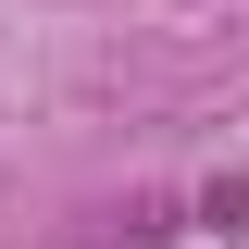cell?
<instances>
[{
	"label": "cell",
	"mask_w": 249,
	"mask_h": 249,
	"mask_svg": "<svg viewBox=\"0 0 249 249\" xmlns=\"http://www.w3.org/2000/svg\"><path fill=\"white\" fill-rule=\"evenodd\" d=\"M199 224H224V237H237V224H249V175H212V187H199Z\"/></svg>",
	"instance_id": "1"
}]
</instances>
